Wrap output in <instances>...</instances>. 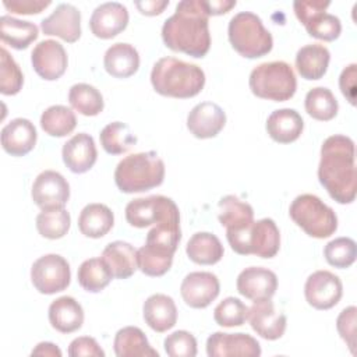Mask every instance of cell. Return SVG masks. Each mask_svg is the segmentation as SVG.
Returning <instances> with one entry per match:
<instances>
[{
	"label": "cell",
	"mask_w": 357,
	"mask_h": 357,
	"mask_svg": "<svg viewBox=\"0 0 357 357\" xmlns=\"http://www.w3.org/2000/svg\"><path fill=\"white\" fill-rule=\"evenodd\" d=\"M113 347L117 357H159L145 333L137 326H124L117 331Z\"/></svg>",
	"instance_id": "32"
},
{
	"label": "cell",
	"mask_w": 357,
	"mask_h": 357,
	"mask_svg": "<svg viewBox=\"0 0 357 357\" xmlns=\"http://www.w3.org/2000/svg\"><path fill=\"white\" fill-rule=\"evenodd\" d=\"M31 197L42 211L64 208L70 198V185L59 172L45 170L35 178Z\"/></svg>",
	"instance_id": "14"
},
{
	"label": "cell",
	"mask_w": 357,
	"mask_h": 357,
	"mask_svg": "<svg viewBox=\"0 0 357 357\" xmlns=\"http://www.w3.org/2000/svg\"><path fill=\"white\" fill-rule=\"evenodd\" d=\"M304 128L300 113L294 109H278L272 112L266 120V131L269 137L279 144H290L298 139Z\"/></svg>",
	"instance_id": "27"
},
{
	"label": "cell",
	"mask_w": 357,
	"mask_h": 357,
	"mask_svg": "<svg viewBox=\"0 0 357 357\" xmlns=\"http://www.w3.org/2000/svg\"><path fill=\"white\" fill-rule=\"evenodd\" d=\"M305 112L315 120L329 121L339 110L337 100L331 89L325 86H317L307 92L304 100Z\"/></svg>",
	"instance_id": "36"
},
{
	"label": "cell",
	"mask_w": 357,
	"mask_h": 357,
	"mask_svg": "<svg viewBox=\"0 0 357 357\" xmlns=\"http://www.w3.org/2000/svg\"><path fill=\"white\" fill-rule=\"evenodd\" d=\"M280 247V233L271 218L254 220L245 238V255L254 254L259 258H272Z\"/></svg>",
	"instance_id": "23"
},
{
	"label": "cell",
	"mask_w": 357,
	"mask_h": 357,
	"mask_svg": "<svg viewBox=\"0 0 357 357\" xmlns=\"http://www.w3.org/2000/svg\"><path fill=\"white\" fill-rule=\"evenodd\" d=\"M227 35L233 49L247 59L262 57L273 47L271 32L264 26L262 20L251 11H241L231 17Z\"/></svg>",
	"instance_id": "6"
},
{
	"label": "cell",
	"mask_w": 357,
	"mask_h": 357,
	"mask_svg": "<svg viewBox=\"0 0 357 357\" xmlns=\"http://www.w3.org/2000/svg\"><path fill=\"white\" fill-rule=\"evenodd\" d=\"M151 84L163 96L187 99L202 91L205 73L197 64L174 57H162L152 67Z\"/></svg>",
	"instance_id": "4"
},
{
	"label": "cell",
	"mask_w": 357,
	"mask_h": 357,
	"mask_svg": "<svg viewBox=\"0 0 357 357\" xmlns=\"http://www.w3.org/2000/svg\"><path fill=\"white\" fill-rule=\"evenodd\" d=\"M31 280L42 294H54L68 287L71 271L68 262L59 254L39 257L31 266Z\"/></svg>",
	"instance_id": "11"
},
{
	"label": "cell",
	"mask_w": 357,
	"mask_h": 357,
	"mask_svg": "<svg viewBox=\"0 0 357 357\" xmlns=\"http://www.w3.org/2000/svg\"><path fill=\"white\" fill-rule=\"evenodd\" d=\"M38 35L39 29L33 22L22 21L11 15H3L0 18L1 42L17 50L26 49L33 40H36Z\"/></svg>",
	"instance_id": "35"
},
{
	"label": "cell",
	"mask_w": 357,
	"mask_h": 357,
	"mask_svg": "<svg viewBox=\"0 0 357 357\" xmlns=\"http://www.w3.org/2000/svg\"><path fill=\"white\" fill-rule=\"evenodd\" d=\"M219 279L212 272H191L180 286L181 297L191 308L208 307L219 296Z\"/></svg>",
	"instance_id": "17"
},
{
	"label": "cell",
	"mask_w": 357,
	"mask_h": 357,
	"mask_svg": "<svg viewBox=\"0 0 357 357\" xmlns=\"http://www.w3.org/2000/svg\"><path fill=\"white\" fill-rule=\"evenodd\" d=\"M128 24L127 7L117 1H107L98 6L91 15V32L100 39H112L126 29Z\"/></svg>",
	"instance_id": "19"
},
{
	"label": "cell",
	"mask_w": 357,
	"mask_h": 357,
	"mask_svg": "<svg viewBox=\"0 0 357 357\" xmlns=\"http://www.w3.org/2000/svg\"><path fill=\"white\" fill-rule=\"evenodd\" d=\"M103 66L112 77L128 78L138 71L139 54L132 45L117 42L106 50Z\"/></svg>",
	"instance_id": "30"
},
{
	"label": "cell",
	"mask_w": 357,
	"mask_h": 357,
	"mask_svg": "<svg viewBox=\"0 0 357 357\" xmlns=\"http://www.w3.org/2000/svg\"><path fill=\"white\" fill-rule=\"evenodd\" d=\"M165 351L170 357H195L197 356V339L187 331H176L166 336Z\"/></svg>",
	"instance_id": "45"
},
{
	"label": "cell",
	"mask_w": 357,
	"mask_h": 357,
	"mask_svg": "<svg viewBox=\"0 0 357 357\" xmlns=\"http://www.w3.org/2000/svg\"><path fill=\"white\" fill-rule=\"evenodd\" d=\"M68 356L71 357H105V351L98 342L89 336L75 337L68 346Z\"/></svg>",
	"instance_id": "47"
},
{
	"label": "cell",
	"mask_w": 357,
	"mask_h": 357,
	"mask_svg": "<svg viewBox=\"0 0 357 357\" xmlns=\"http://www.w3.org/2000/svg\"><path fill=\"white\" fill-rule=\"evenodd\" d=\"M237 291L252 301L272 298L278 289L275 272L262 266H250L237 276Z\"/></svg>",
	"instance_id": "22"
},
{
	"label": "cell",
	"mask_w": 357,
	"mask_h": 357,
	"mask_svg": "<svg viewBox=\"0 0 357 357\" xmlns=\"http://www.w3.org/2000/svg\"><path fill=\"white\" fill-rule=\"evenodd\" d=\"M356 151L351 138L340 134L328 137L321 146L318 166L319 183L339 204H351L356 198Z\"/></svg>",
	"instance_id": "2"
},
{
	"label": "cell",
	"mask_w": 357,
	"mask_h": 357,
	"mask_svg": "<svg viewBox=\"0 0 357 357\" xmlns=\"http://www.w3.org/2000/svg\"><path fill=\"white\" fill-rule=\"evenodd\" d=\"M218 219L226 227V237L231 250L244 254L245 236L254 222V209L236 195H226L218 204Z\"/></svg>",
	"instance_id": "9"
},
{
	"label": "cell",
	"mask_w": 357,
	"mask_h": 357,
	"mask_svg": "<svg viewBox=\"0 0 357 357\" xmlns=\"http://www.w3.org/2000/svg\"><path fill=\"white\" fill-rule=\"evenodd\" d=\"M209 15L204 0H183L162 26V39L173 52L204 57L211 47Z\"/></svg>",
	"instance_id": "1"
},
{
	"label": "cell",
	"mask_w": 357,
	"mask_h": 357,
	"mask_svg": "<svg viewBox=\"0 0 357 357\" xmlns=\"http://www.w3.org/2000/svg\"><path fill=\"white\" fill-rule=\"evenodd\" d=\"M356 77H357V66L351 63L343 71L339 77V86L343 93V96L354 106L356 105Z\"/></svg>",
	"instance_id": "49"
},
{
	"label": "cell",
	"mask_w": 357,
	"mask_h": 357,
	"mask_svg": "<svg viewBox=\"0 0 357 357\" xmlns=\"http://www.w3.org/2000/svg\"><path fill=\"white\" fill-rule=\"evenodd\" d=\"M77 278L84 290L98 293L110 283L113 275L102 258H89L79 265Z\"/></svg>",
	"instance_id": "39"
},
{
	"label": "cell",
	"mask_w": 357,
	"mask_h": 357,
	"mask_svg": "<svg viewBox=\"0 0 357 357\" xmlns=\"http://www.w3.org/2000/svg\"><path fill=\"white\" fill-rule=\"evenodd\" d=\"M49 322L61 333L75 332L84 324V310L75 298L61 296L49 305Z\"/></svg>",
	"instance_id": "28"
},
{
	"label": "cell",
	"mask_w": 357,
	"mask_h": 357,
	"mask_svg": "<svg viewBox=\"0 0 357 357\" xmlns=\"http://www.w3.org/2000/svg\"><path fill=\"white\" fill-rule=\"evenodd\" d=\"M31 61L35 73L46 79H59L67 70V53L61 43L53 39L39 42L31 54Z\"/></svg>",
	"instance_id": "15"
},
{
	"label": "cell",
	"mask_w": 357,
	"mask_h": 357,
	"mask_svg": "<svg viewBox=\"0 0 357 357\" xmlns=\"http://www.w3.org/2000/svg\"><path fill=\"white\" fill-rule=\"evenodd\" d=\"M356 314L357 308L354 305H350L344 308L336 319L337 332L353 354L356 351Z\"/></svg>",
	"instance_id": "46"
},
{
	"label": "cell",
	"mask_w": 357,
	"mask_h": 357,
	"mask_svg": "<svg viewBox=\"0 0 357 357\" xmlns=\"http://www.w3.org/2000/svg\"><path fill=\"white\" fill-rule=\"evenodd\" d=\"M185 252L188 258L198 265H213L222 259L225 250L215 234L198 231L190 237Z\"/></svg>",
	"instance_id": "34"
},
{
	"label": "cell",
	"mask_w": 357,
	"mask_h": 357,
	"mask_svg": "<svg viewBox=\"0 0 357 357\" xmlns=\"http://www.w3.org/2000/svg\"><path fill=\"white\" fill-rule=\"evenodd\" d=\"M169 6V0H145V1H135V7L139 10L141 14L145 15H158L163 13V10Z\"/></svg>",
	"instance_id": "50"
},
{
	"label": "cell",
	"mask_w": 357,
	"mask_h": 357,
	"mask_svg": "<svg viewBox=\"0 0 357 357\" xmlns=\"http://www.w3.org/2000/svg\"><path fill=\"white\" fill-rule=\"evenodd\" d=\"M331 53L321 43L305 45L296 54V67L298 74L308 81L321 79L329 66Z\"/></svg>",
	"instance_id": "31"
},
{
	"label": "cell",
	"mask_w": 357,
	"mask_h": 357,
	"mask_svg": "<svg viewBox=\"0 0 357 357\" xmlns=\"http://www.w3.org/2000/svg\"><path fill=\"white\" fill-rule=\"evenodd\" d=\"M64 165L77 174L92 169L96 162L98 151L93 138L86 132H78L71 137L61 151Z\"/></svg>",
	"instance_id": "24"
},
{
	"label": "cell",
	"mask_w": 357,
	"mask_h": 357,
	"mask_svg": "<svg viewBox=\"0 0 357 357\" xmlns=\"http://www.w3.org/2000/svg\"><path fill=\"white\" fill-rule=\"evenodd\" d=\"M114 215L105 204H88L78 216L79 231L91 238H100L110 231Z\"/></svg>",
	"instance_id": "33"
},
{
	"label": "cell",
	"mask_w": 357,
	"mask_h": 357,
	"mask_svg": "<svg viewBox=\"0 0 357 357\" xmlns=\"http://www.w3.org/2000/svg\"><path fill=\"white\" fill-rule=\"evenodd\" d=\"M250 89L261 99L284 102L296 93V74L291 66L286 61L278 60L262 63L250 74Z\"/></svg>",
	"instance_id": "7"
},
{
	"label": "cell",
	"mask_w": 357,
	"mask_h": 357,
	"mask_svg": "<svg viewBox=\"0 0 357 357\" xmlns=\"http://www.w3.org/2000/svg\"><path fill=\"white\" fill-rule=\"evenodd\" d=\"M331 1L324 0H297L293 8L298 21L305 26L310 36L332 42L339 38L342 32L340 20L326 13Z\"/></svg>",
	"instance_id": "10"
},
{
	"label": "cell",
	"mask_w": 357,
	"mask_h": 357,
	"mask_svg": "<svg viewBox=\"0 0 357 357\" xmlns=\"http://www.w3.org/2000/svg\"><path fill=\"white\" fill-rule=\"evenodd\" d=\"M36 138V128L28 119L17 117L1 128V146L11 156H24L31 152Z\"/></svg>",
	"instance_id": "25"
},
{
	"label": "cell",
	"mask_w": 357,
	"mask_h": 357,
	"mask_svg": "<svg viewBox=\"0 0 357 357\" xmlns=\"http://www.w3.org/2000/svg\"><path fill=\"white\" fill-rule=\"evenodd\" d=\"M68 102L78 113L84 116H96L103 110V96L92 85L79 82L70 88Z\"/></svg>",
	"instance_id": "40"
},
{
	"label": "cell",
	"mask_w": 357,
	"mask_h": 357,
	"mask_svg": "<svg viewBox=\"0 0 357 357\" xmlns=\"http://www.w3.org/2000/svg\"><path fill=\"white\" fill-rule=\"evenodd\" d=\"M165 163L156 152H138L123 158L116 170L114 181L121 192L132 194L155 188L163 183Z\"/></svg>",
	"instance_id": "5"
},
{
	"label": "cell",
	"mask_w": 357,
	"mask_h": 357,
	"mask_svg": "<svg viewBox=\"0 0 357 357\" xmlns=\"http://www.w3.org/2000/svg\"><path fill=\"white\" fill-rule=\"evenodd\" d=\"M32 356H52V357H61V350L50 343V342H40L31 353Z\"/></svg>",
	"instance_id": "52"
},
{
	"label": "cell",
	"mask_w": 357,
	"mask_h": 357,
	"mask_svg": "<svg viewBox=\"0 0 357 357\" xmlns=\"http://www.w3.org/2000/svg\"><path fill=\"white\" fill-rule=\"evenodd\" d=\"M24 75L20 66L6 47L0 49V92L3 95H15L21 91Z\"/></svg>",
	"instance_id": "44"
},
{
	"label": "cell",
	"mask_w": 357,
	"mask_h": 357,
	"mask_svg": "<svg viewBox=\"0 0 357 357\" xmlns=\"http://www.w3.org/2000/svg\"><path fill=\"white\" fill-rule=\"evenodd\" d=\"M100 145L110 155H121L128 152L137 142V137L130 127L121 121H113L103 127L99 134Z\"/></svg>",
	"instance_id": "38"
},
{
	"label": "cell",
	"mask_w": 357,
	"mask_h": 357,
	"mask_svg": "<svg viewBox=\"0 0 357 357\" xmlns=\"http://www.w3.org/2000/svg\"><path fill=\"white\" fill-rule=\"evenodd\" d=\"M290 218L308 236L326 238L337 229V218L331 206L312 194H301L289 208Z\"/></svg>",
	"instance_id": "8"
},
{
	"label": "cell",
	"mask_w": 357,
	"mask_h": 357,
	"mask_svg": "<svg viewBox=\"0 0 357 357\" xmlns=\"http://www.w3.org/2000/svg\"><path fill=\"white\" fill-rule=\"evenodd\" d=\"M146 325L155 332H166L177 322V307L170 296L156 293L149 296L142 307Z\"/></svg>",
	"instance_id": "26"
},
{
	"label": "cell",
	"mask_w": 357,
	"mask_h": 357,
	"mask_svg": "<svg viewBox=\"0 0 357 357\" xmlns=\"http://www.w3.org/2000/svg\"><path fill=\"white\" fill-rule=\"evenodd\" d=\"M342 294V280L329 271H317L311 273L304 284L305 300L317 310H329L335 307L340 301Z\"/></svg>",
	"instance_id": "13"
},
{
	"label": "cell",
	"mask_w": 357,
	"mask_h": 357,
	"mask_svg": "<svg viewBox=\"0 0 357 357\" xmlns=\"http://www.w3.org/2000/svg\"><path fill=\"white\" fill-rule=\"evenodd\" d=\"M3 6L15 14H39L50 6V0H3Z\"/></svg>",
	"instance_id": "48"
},
{
	"label": "cell",
	"mask_w": 357,
	"mask_h": 357,
	"mask_svg": "<svg viewBox=\"0 0 357 357\" xmlns=\"http://www.w3.org/2000/svg\"><path fill=\"white\" fill-rule=\"evenodd\" d=\"M248 315V307L237 297H226L213 310L215 322L220 326H241Z\"/></svg>",
	"instance_id": "43"
},
{
	"label": "cell",
	"mask_w": 357,
	"mask_h": 357,
	"mask_svg": "<svg viewBox=\"0 0 357 357\" xmlns=\"http://www.w3.org/2000/svg\"><path fill=\"white\" fill-rule=\"evenodd\" d=\"M71 225L70 213L64 208L43 209L36 216V229L45 238L56 240L67 234Z\"/></svg>",
	"instance_id": "41"
},
{
	"label": "cell",
	"mask_w": 357,
	"mask_h": 357,
	"mask_svg": "<svg viewBox=\"0 0 357 357\" xmlns=\"http://www.w3.org/2000/svg\"><path fill=\"white\" fill-rule=\"evenodd\" d=\"M226 124V113L213 102L195 105L187 116V128L199 139L216 137Z\"/></svg>",
	"instance_id": "21"
},
{
	"label": "cell",
	"mask_w": 357,
	"mask_h": 357,
	"mask_svg": "<svg viewBox=\"0 0 357 357\" xmlns=\"http://www.w3.org/2000/svg\"><path fill=\"white\" fill-rule=\"evenodd\" d=\"M180 238V216L156 223L148 231L145 244L137 250V261L141 272L155 278L165 275L173 264V255Z\"/></svg>",
	"instance_id": "3"
},
{
	"label": "cell",
	"mask_w": 357,
	"mask_h": 357,
	"mask_svg": "<svg viewBox=\"0 0 357 357\" xmlns=\"http://www.w3.org/2000/svg\"><path fill=\"white\" fill-rule=\"evenodd\" d=\"M75 126L77 117L74 112L63 105H53L40 116L42 130L52 137H66L74 131Z\"/></svg>",
	"instance_id": "37"
},
{
	"label": "cell",
	"mask_w": 357,
	"mask_h": 357,
	"mask_svg": "<svg viewBox=\"0 0 357 357\" xmlns=\"http://www.w3.org/2000/svg\"><path fill=\"white\" fill-rule=\"evenodd\" d=\"M208 15H220L226 14L236 6V0H204Z\"/></svg>",
	"instance_id": "51"
},
{
	"label": "cell",
	"mask_w": 357,
	"mask_h": 357,
	"mask_svg": "<svg viewBox=\"0 0 357 357\" xmlns=\"http://www.w3.org/2000/svg\"><path fill=\"white\" fill-rule=\"evenodd\" d=\"M116 279H127L134 275L138 268L137 250L127 241L109 243L100 257Z\"/></svg>",
	"instance_id": "29"
},
{
	"label": "cell",
	"mask_w": 357,
	"mask_h": 357,
	"mask_svg": "<svg viewBox=\"0 0 357 357\" xmlns=\"http://www.w3.org/2000/svg\"><path fill=\"white\" fill-rule=\"evenodd\" d=\"M40 28L45 35L59 36L68 43H74L81 36V13L75 6L61 3L49 17L42 20Z\"/></svg>",
	"instance_id": "20"
},
{
	"label": "cell",
	"mask_w": 357,
	"mask_h": 357,
	"mask_svg": "<svg viewBox=\"0 0 357 357\" xmlns=\"http://www.w3.org/2000/svg\"><path fill=\"white\" fill-rule=\"evenodd\" d=\"M206 354L209 357H258L261 356V346L257 339L247 333L215 332L206 340Z\"/></svg>",
	"instance_id": "16"
},
{
	"label": "cell",
	"mask_w": 357,
	"mask_h": 357,
	"mask_svg": "<svg viewBox=\"0 0 357 357\" xmlns=\"http://www.w3.org/2000/svg\"><path fill=\"white\" fill-rule=\"evenodd\" d=\"M324 255L329 265L339 269L349 268L357 257L356 241L350 237H337L325 245Z\"/></svg>",
	"instance_id": "42"
},
{
	"label": "cell",
	"mask_w": 357,
	"mask_h": 357,
	"mask_svg": "<svg viewBox=\"0 0 357 357\" xmlns=\"http://www.w3.org/2000/svg\"><path fill=\"white\" fill-rule=\"evenodd\" d=\"M180 216L178 208L172 198L165 195H149L135 198L126 206L127 222L138 229L156 225L162 220Z\"/></svg>",
	"instance_id": "12"
},
{
	"label": "cell",
	"mask_w": 357,
	"mask_h": 357,
	"mask_svg": "<svg viewBox=\"0 0 357 357\" xmlns=\"http://www.w3.org/2000/svg\"><path fill=\"white\" fill-rule=\"evenodd\" d=\"M247 319L251 328L266 340H276L283 336L286 331V315L275 310L271 298L257 300L248 308Z\"/></svg>",
	"instance_id": "18"
}]
</instances>
